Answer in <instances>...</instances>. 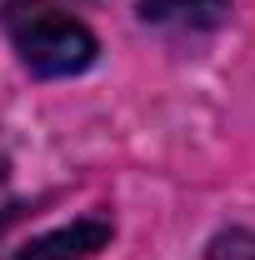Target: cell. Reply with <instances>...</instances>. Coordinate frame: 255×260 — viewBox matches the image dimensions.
<instances>
[{"label":"cell","mask_w":255,"mask_h":260,"mask_svg":"<svg viewBox=\"0 0 255 260\" xmlns=\"http://www.w3.org/2000/svg\"><path fill=\"white\" fill-rule=\"evenodd\" d=\"M0 25L35 75H75L95 60V35L60 0H0Z\"/></svg>","instance_id":"obj_1"},{"label":"cell","mask_w":255,"mask_h":260,"mask_svg":"<svg viewBox=\"0 0 255 260\" xmlns=\"http://www.w3.org/2000/svg\"><path fill=\"white\" fill-rule=\"evenodd\" d=\"M105 240H110V220L85 215V220H70V225L40 235V240H30V245H20L15 260H85V255H95Z\"/></svg>","instance_id":"obj_2"},{"label":"cell","mask_w":255,"mask_h":260,"mask_svg":"<svg viewBox=\"0 0 255 260\" xmlns=\"http://www.w3.org/2000/svg\"><path fill=\"white\" fill-rule=\"evenodd\" d=\"M135 5H140V20L170 25V30H210L230 10V0H135Z\"/></svg>","instance_id":"obj_3"},{"label":"cell","mask_w":255,"mask_h":260,"mask_svg":"<svg viewBox=\"0 0 255 260\" xmlns=\"http://www.w3.org/2000/svg\"><path fill=\"white\" fill-rule=\"evenodd\" d=\"M205 260H255V230H220Z\"/></svg>","instance_id":"obj_4"}]
</instances>
